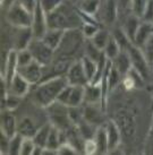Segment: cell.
I'll return each mask as SVG.
<instances>
[{
    "mask_svg": "<svg viewBox=\"0 0 153 155\" xmlns=\"http://www.w3.org/2000/svg\"><path fill=\"white\" fill-rule=\"evenodd\" d=\"M16 1L19 2L23 7H25L27 10H30L31 13L34 12L38 4H39V0H16Z\"/></svg>",
    "mask_w": 153,
    "mask_h": 155,
    "instance_id": "7bdbcfd3",
    "label": "cell"
},
{
    "mask_svg": "<svg viewBox=\"0 0 153 155\" xmlns=\"http://www.w3.org/2000/svg\"><path fill=\"white\" fill-rule=\"evenodd\" d=\"M101 4H102V0H81L78 9L79 12H82L85 15L94 17L99 13Z\"/></svg>",
    "mask_w": 153,
    "mask_h": 155,
    "instance_id": "cb8c5ba5",
    "label": "cell"
},
{
    "mask_svg": "<svg viewBox=\"0 0 153 155\" xmlns=\"http://www.w3.org/2000/svg\"><path fill=\"white\" fill-rule=\"evenodd\" d=\"M84 49H85V50H84V56L91 58L92 60L96 61V62H99V61L102 59V57L105 56L103 51L100 50L99 48H96L95 45L90 41V40L86 41Z\"/></svg>",
    "mask_w": 153,
    "mask_h": 155,
    "instance_id": "4316f807",
    "label": "cell"
},
{
    "mask_svg": "<svg viewBox=\"0 0 153 155\" xmlns=\"http://www.w3.org/2000/svg\"><path fill=\"white\" fill-rule=\"evenodd\" d=\"M143 21L153 22V0H146L144 15H143Z\"/></svg>",
    "mask_w": 153,
    "mask_h": 155,
    "instance_id": "60d3db41",
    "label": "cell"
},
{
    "mask_svg": "<svg viewBox=\"0 0 153 155\" xmlns=\"http://www.w3.org/2000/svg\"><path fill=\"white\" fill-rule=\"evenodd\" d=\"M110 36H111V34H110L108 31L100 28L99 32H98L90 41H91L92 43L94 44L96 48H99L100 50L103 51V49L105 48V45H107V43H108V41H109Z\"/></svg>",
    "mask_w": 153,
    "mask_h": 155,
    "instance_id": "f1b7e54d",
    "label": "cell"
},
{
    "mask_svg": "<svg viewBox=\"0 0 153 155\" xmlns=\"http://www.w3.org/2000/svg\"><path fill=\"white\" fill-rule=\"evenodd\" d=\"M23 137L21 134H16L9 140V153L8 154H14V155H21V148H22L23 144Z\"/></svg>",
    "mask_w": 153,
    "mask_h": 155,
    "instance_id": "1f68e13d",
    "label": "cell"
},
{
    "mask_svg": "<svg viewBox=\"0 0 153 155\" xmlns=\"http://www.w3.org/2000/svg\"><path fill=\"white\" fill-rule=\"evenodd\" d=\"M119 12H131V0H118Z\"/></svg>",
    "mask_w": 153,
    "mask_h": 155,
    "instance_id": "ee69618b",
    "label": "cell"
},
{
    "mask_svg": "<svg viewBox=\"0 0 153 155\" xmlns=\"http://www.w3.org/2000/svg\"><path fill=\"white\" fill-rule=\"evenodd\" d=\"M31 28H32L35 39H42L49 28L48 16L42 9V7L40 6V4H38L35 10L33 12V21H32Z\"/></svg>",
    "mask_w": 153,
    "mask_h": 155,
    "instance_id": "30bf717a",
    "label": "cell"
},
{
    "mask_svg": "<svg viewBox=\"0 0 153 155\" xmlns=\"http://www.w3.org/2000/svg\"><path fill=\"white\" fill-rule=\"evenodd\" d=\"M31 86H32V85H31L30 83L27 82L23 76H21L18 73L16 74L15 77L12 79V82L7 85L9 94L18 96V97H21V99L24 97V96L30 92Z\"/></svg>",
    "mask_w": 153,
    "mask_h": 155,
    "instance_id": "9a60e30c",
    "label": "cell"
},
{
    "mask_svg": "<svg viewBox=\"0 0 153 155\" xmlns=\"http://www.w3.org/2000/svg\"><path fill=\"white\" fill-rule=\"evenodd\" d=\"M102 101V87L101 84H91L85 85V101L88 104H96Z\"/></svg>",
    "mask_w": 153,
    "mask_h": 155,
    "instance_id": "ffe728a7",
    "label": "cell"
},
{
    "mask_svg": "<svg viewBox=\"0 0 153 155\" xmlns=\"http://www.w3.org/2000/svg\"><path fill=\"white\" fill-rule=\"evenodd\" d=\"M98 15L103 24L112 25L119 15L118 0H102Z\"/></svg>",
    "mask_w": 153,
    "mask_h": 155,
    "instance_id": "8fae6325",
    "label": "cell"
},
{
    "mask_svg": "<svg viewBox=\"0 0 153 155\" xmlns=\"http://www.w3.org/2000/svg\"><path fill=\"white\" fill-rule=\"evenodd\" d=\"M14 2H16V0H1V6H2L4 8L8 9Z\"/></svg>",
    "mask_w": 153,
    "mask_h": 155,
    "instance_id": "f6af8a7d",
    "label": "cell"
},
{
    "mask_svg": "<svg viewBox=\"0 0 153 155\" xmlns=\"http://www.w3.org/2000/svg\"><path fill=\"white\" fill-rule=\"evenodd\" d=\"M100 28L101 27L96 24V22H83L79 30H81V32H82V34H83L85 39L91 40L99 32Z\"/></svg>",
    "mask_w": 153,
    "mask_h": 155,
    "instance_id": "4dcf8cb0",
    "label": "cell"
},
{
    "mask_svg": "<svg viewBox=\"0 0 153 155\" xmlns=\"http://www.w3.org/2000/svg\"><path fill=\"white\" fill-rule=\"evenodd\" d=\"M141 49H142V51H143L145 58H146V60H148L150 67H151L153 64V34L148 39V41L145 42V44Z\"/></svg>",
    "mask_w": 153,
    "mask_h": 155,
    "instance_id": "d590c367",
    "label": "cell"
},
{
    "mask_svg": "<svg viewBox=\"0 0 153 155\" xmlns=\"http://www.w3.org/2000/svg\"><path fill=\"white\" fill-rule=\"evenodd\" d=\"M68 85L66 76H55L40 82L33 92V102L40 108L47 109L58 100L60 92Z\"/></svg>",
    "mask_w": 153,
    "mask_h": 155,
    "instance_id": "6da1fadb",
    "label": "cell"
},
{
    "mask_svg": "<svg viewBox=\"0 0 153 155\" xmlns=\"http://www.w3.org/2000/svg\"><path fill=\"white\" fill-rule=\"evenodd\" d=\"M142 21H143L142 18H140L138 16H136V15H134V14H131V13L127 16L122 30L125 31V33H126L127 36L131 39V42H134L136 32L138 30V27H140Z\"/></svg>",
    "mask_w": 153,
    "mask_h": 155,
    "instance_id": "44dd1931",
    "label": "cell"
},
{
    "mask_svg": "<svg viewBox=\"0 0 153 155\" xmlns=\"http://www.w3.org/2000/svg\"><path fill=\"white\" fill-rule=\"evenodd\" d=\"M6 19L10 25L15 28H23V27H31L33 21V13L23 7L19 2H14L6 14Z\"/></svg>",
    "mask_w": 153,
    "mask_h": 155,
    "instance_id": "277c9868",
    "label": "cell"
},
{
    "mask_svg": "<svg viewBox=\"0 0 153 155\" xmlns=\"http://www.w3.org/2000/svg\"><path fill=\"white\" fill-rule=\"evenodd\" d=\"M152 127H153V117H152Z\"/></svg>",
    "mask_w": 153,
    "mask_h": 155,
    "instance_id": "c3c4849f",
    "label": "cell"
},
{
    "mask_svg": "<svg viewBox=\"0 0 153 155\" xmlns=\"http://www.w3.org/2000/svg\"><path fill=\"white\" fill-rule=\"evenodd\" d=\"M83 152L88 155L96 154L98 153V146H96V143L94 140V138H88V139H85L83 145Z\"/></svg>",
    "mask_w": 153,
    "mask_h": 155,
    "instance_id": "ab89813d",
    "label": "cell"
},
{
    "mask_svg": "<svg viewBox=\"0 0 153 155\" xmlns=\"http://www.w3.org/2000/svg\"><path fill=\"white\" fill-rule=\"evenodd\" d=\"M57 153L59 155H75V154H78V150L74 146V145H72L70 143L68 142H65L60 144V146L58 148Z\"/></svg>",
    "mask_w": 153,
    "mask_h": 155,
    "instance_id": "f35d334b",
    "label": "cell"
},
{
    "mask_svg": "<svg viewBox=\"0 0 153 155\" xmlns=\"http://www.w3.org/2000/svg\"><path fill=\"white\" fill-rule=\"evenodd\" d=\"M16 30H17V33L15 35L13 49H15L16 51L28 49L32 40L34 39L32 28L31 27H23V28H16Z\"/></svg>",
    "mask_w": 153,
    "mask_h": 155,
    "instance_id": "2e32d148",
    "label": "cell"
},
{
    "mask_svg": "<svg viewBox=\"0 0 153 155\" xmlns=\"http://www.w3.org/2000/svg\"><path fill=\"white\" fill-rule=\"evenodd\" d=\"M112 36L114 39L117 41V43L119 44V47L121 50H127L131 44H133V42L131 41V39L127 36V34L125 33V31L122 28H116L112 33Z\"/></svg>",
    "mask_w": 153,
    "mask_h": 155,
    "instance_id": "f546056e",
    "label": "cell"
},
{
    "mask_svg": "<svg viewBox=\"0 0 153 155\" xmlns=\"http://www.w3.org/2000/svg\"><path fill=\"white\" fill-rule=\"evenodd\" d=\"M66 31L62 30H57V28H48V31L45 32V34L42 38V41L47 44L48 47H50L52 50H57L59 45H60L61 41L65 36Z\"/></svg>",
    "mask_w": 153,
    "mask_h": 155,
    "instance_id": "e0dca14e",
    "label": "cell"
},
{
    "mask_svg": "<svg viewBox=\"0 0 153 155\" xmlns=\"http://www.w3.org/2000/svg\"><path fill=\"white\" fill-rule=\"evenodd\" d=\"M38 127L35 125L34 120L30 117H23L21 120L18 121L17 133L21 134L23 137L25 138H33L34 135L38 131Z\"/></svg>",
    "mask_w": 153,
    "mask_h": 155,
    "instance_id": "ac0fdd59",
    "label": "cell"
},
{
    "mask_svg": "<svg viewBox=\"0 0 153 155\" xmlns=\"http://www.w3.org/2000/svg\"><path fill=\"white\" fill-rule=\"evenodd\" d=\"M28 50L31 51L33 59L38 61L40 65L43 67L49 66L55 58V50H52L50 47H48L41 39H33L31 42Z\"/></svg>",
    "mask_w": 153,
    "mask_h": 155,
    "instance_id": "8992f818",
    "label": "cell"
},
{
    "mask_svg": "<svg viewBox=\"0 0 153 155\" xmlns=\"http://www.w3.org/2000/svg\"><path fill=\"white\" fill-rule=\"evenodd\" d=\"M146 0H131V14L143 19Z\"/></svg>",
    "mask_w": 153,
    "mask_h": 155,
    "instance_id": "8d00e7d4",
    "label": "cell"
},
{
    "mask_svg": "<svg viewBox=\"0 0 153 155\" xmlns=\"http://www.w3.org/2000/svg\"><path fill=\"white\" fill-rule=\"evenodd\" d=\"M17 73L25 78L31 85H38L43 79L44 67L40 65L38 61L33 60L28 65L19 67Z\"/></svg>",
    "mask_w": 153,
    "mask_h": 155,
    "instance_id": "ba28073f",
    "label": "cell"
},
{
    "mask_svg": "<svg viewBox=\"0 0 153 155\" xmlns=\"http://www.w3.org/2000/svg\"><path fill=\"white\" fill-rule=\"evenodd\" d=\"M151 73H152V75H153V64H152V66H151Z\"/></svg>",
    "mask_w": 153,
    "mask_h": 155,
    "instance_id": "bcb514c9",
    "label": "cell"
},
{
    "mask_svg": "<svg viewBox=\"0 0 153 155\" xmlns=\"http://www.w3.org/2000/svg\"><path fill=\"white\" fill-rule=\"evenodd\" d=\"M112 65L118 69V71L121 74L122 76H125L129 71V69L131 68V62L127 50L120 51V53L112 60Z\"/></svg>",
    "mask_w": 153,
    "mask_h": 155,
    "instance_id": "603a6c76",
    "label": "cell"
},
{
    "mask_svg": "<svg viewBox=\"0 0 153 155\" xmlns=\"http://www.w3.org/2000/svg\"><path fill=\"white\" fill-rule=\"evenodd\" d=\"M107 137H108V145H109V153L119 148L121 144V129L119 126L112 120H108L105 124Z\"/></svg>",
    "mask_w": 153,
    "mask_h": 155,
    "instance_id": "5bb4252c",
    "label": "cell"
},
{
    "mask_svg": "<svg viewBox=\"0 0 153 155\" xmlns=\"http://www.w3.org/2000/svg\"><path fill=\"white\" fill-rule=\"evenodd\" d=\"M64 1L65 0H39V4L45 12V14L48 15L51 12H53L55 9H57Z\"/></svg>",
    "mask_w": 153,
    "mask_h": 155,
    "instance_id": "e575fe53",
    "label": "cell"
},
{
    "mask_svg": "<svg viewBox=\"0 0 153 155\" xmlns=\"http://www.w3.org/2000/svg\"><path fill=\"white\" fill-rule=\"evenodd\" d=\"M51 127L52 125L48 122V124H45V125L41 126L36 134L34 135V137H33V140L34 143L36 144V146H40V147H43L45 148V145H47V142H48V137H49V134H50V130H51Z\"/></svg>",
    "mask_w": 153,
    "mask_h": 155,
    "instance_id": "d4e9b609",
    "label": "cell"
},
{
    "mask_svg": "<svg viewBox=\"0 0 153 155\" xmlns=\"http://www.w3.org/2000/svg\"><path fill=\"white\" fill-rule=\"evenodd\" d=\"M9 140L10 138L6 136L4 133L0 131V148H1V154L9 153Z\"/></svg>",
    "mask_w": 153,
    "mask_h": 155,
    "instance_id": "b9f144b4",
    "label": "cell"
},
{
    "mask_svg": "<svg viewBox=\"0 0 153 155\" xmlns=\"http://www.w3.org/2000/svg\"><path fill=\"white\" fill-rule=\"evenodd\" d=\"M57 101L67 105L68 108L79 107L85 101V86L68 84L60 92Z\"/></svg>",
    "mask_w": 153,
    "mask_h": 155,
    "instance_id": "5b68a950",
    "label": "cell"
},
{
    "mask_svg": "<svg viewBox=\"0 0 153 155\" xmlns=\"http://www.w3.org/2000/svg\"><path fill=\"white\" fill-rule=\"evenodd\" d=\"M65 76L67 78L68 84H70V85L85 86L88 83L85 71H84L82 59H76L75 61H73V64L69 66Z\"/></svg>",
    "mask_w": 153,
    "mask_h": 155,
    "instance_id": "7c38bea8",
    "label": "cell"
},
{
    "mask_svg": "<svg viewBox=\"0 0 153 155\" xmlns=\"http://www.w3.org/2000/svg\"><path fill=\"white\" fill-rule=\"evenodd\" d=\"M94 140L98 146V153L96 154H107L109 153V145H108V137H107V131L105 127L99 126L94 134Z\"/></svg>",
    "mask_w": 153,
    "mask_h": 155,
    "instance_id": "7402d4cb",
    "label": "cell"
},
{
    "mask_svg": "<svg viewBox=\"0 0 153 155\" xmlns=\"http://www.w3.org/2000/svg\"><path fill=\"white\" fill-rule=\"evenodd\" d=\"M120 51H121V49L119 47V44L117 43V41L114 39V36L111 35L109 41H108V43L105 45V48L103 49L105 56L107 57L108 59H110V60H114L115 58L120 53Z\"/></svg>",
    "mask_w": 153,
    "mask_h": 155,
    "instance_id": "83f0119b",
    "label": "cell"
},
{
    "mask_svg": "<svg viewBox=\"0 0 153 155\" xmlns=\"http://www.w3.org/2000/svg\"><path fill=\"white\" fill-rule=\"evenodd\" d=\"M36 144L34 143L33 138H25L23 139L22 148H21V155H33Z\"/></svg>",
    "mask_w": 153,
    "mask_h": 155,
    "instance_id": "74e56055",
    "label": "cell"
},
{
    "mask_svg": "<svg viewBox=\"0 0 153 155\" xmlns=\"http://www.w3.org/2000/svg\"><path fill=\"white\" fill-rule=\"evenodd\" d=\"M94 105L95 104H88L86 108L84 109V119L88 122L92 124V125L101 122V120H102V113H103L102 110L100 111Z\"/></svg>",
    "mask_w": 153,
    "mask_h": 155,
    "instance_id": "484cf974",
    "label": "cell"
},
{
    "mask_svg": "<svg viewBox=\"0 0 153 155\" xmlns=\"http://www.w3.org/2000/svg\"><path fill=\"white\" fill-rule=\"evenodd\" d=\"M47 110L49 112L48 117L50 124L57 127L58 129L67 131L72 128V126H74L69 118V108L67 105L56 101L55 103L49 105Z\"/></svg>",
    "mask_w": 153,
    "mask_h": 155,
    "instance_id": "3957f363",
    "label": "cell"
},
{
    "mask_svg": "<svg viewBox=\"0 0 153 155\" xmlns=\"http://www.w3.org/2000/svg\"><path fill=\"white\" fill-rule=\"evenodd\" d=\"M127 52H128L129 58H131V67L136 69L137 71H140L144 76V78L148 77L149 73L151 71V67H150L142 49L136 47L135 44H131L129 48L127 49Z\"/></svg>",
    "mask_w": 153,
    "mask_h": 155,
    "instance_id": "52a82bcc",
    "label": "cell"
},
{
    "mask_svg": "<svg viewBox=\"0 0 153 155\" xmlns=\"http://www.w3.org/2000/svg\"><path fill=\"white\" fill-rule=\"evenodd\" d=\"M47 16L49 28L62 31L78 30L83 24V19L81 17L78 9L74 8L66 1H64L57 9H55Z\"/></svg>",
    "mask_w": 153,
    "mask_h": 155,
    "instance_id": "7a4b0ae2",
    "label": "cell"
},
{
    "mask_svg": "<svg viewBox=\"0 0 153 155\" xmlns=\"http://www.w3.org/2000/svg\"><path fill=\"white\" fill-rule=\"evenodd\" d=\"M19 102H21V97L18 96H15L13 94H7L6 99H5V102L1 104V111L2 110H9V111H14L15 109L19 105Z\"/></svg>",
    "mask_w": 153,
    "mask_h": 155,
    "instance_id": "d6a6232c",
    "label": "cell"
},
{
    "mask_svg": "<svg viewBox=\"0 0 153 155\" xmlns=\"http://www.w3.org/2000/svg\"><path fill=\"white\" fill-rule=\"evenodd\" d=\"M18 122L16 117L14 116L13 111L9 110H2L1 117H0V131L4 133L6 136L12 138L14 135L17 134Z\"/></svg>",
    "mask_w": 153,
    "mask_h": 155,
    "instance_id": "4fadbf2b",
    "label": "cell"
},
{
    "mask_svg": "<svg viewBox=\"0 0 153 155\" xmlns=\"http://www.w3.org/2000/svg\"><path fill=\"white\" fill-rule=\"evenodd\" d=\"M152 111H153V93H152Z\"/></svg>",
    "mask_w": 153,
    "mask_h": 155,
    "instance_id": "7dc6e473",
    "label": "cell"
},
{
    "mask_svg": "<svg viewBox=\"0 0 153 155\" xmlns=\"http://www.w3.org/2000/svg\"><path fill=\"white\" fill-rule=\"evenodd\" d=\"M34 60L33 59V56L28 49H24V50H19L17 51V64H18V68L19 67H23V66L28 65L30 62Z\"/></svg>",
    "mask_w": 153,
    "mask_h": 155,
    "instance_id": "836d02e7",
    "label": "cell"
},
{
    "mask_svg": "<svg viewBox=\"0 0 153 155\" xmlns=\"http://www.w3.org/2000/svg\"><path fill=\"white\" fill-rule=\"evenodd\" d=\"M2 61H4V65H1V78H4L5 82L8 85L18 70L17 51L15 49H12L5 56V58L2 57Z\"/></svg>",
    "mask_w": 153,
    "mask_h": 155,
    "instance_id": "9c48e42d",
    "label": "cell"
},
{
    "mask_svg": "<svg viewBox=\"0 0 153 155\" xmlns=\"http://www.w3.org/2000/svg\"><path fill=\"white\" fill-rule=\"evenodd\" d=\"M152 22H146V21H142L138 30L136 32L135 39L133 44H135L136 47L142 48L148 41L150 36L152 35Z\"/></svg>",
    "mask_w": 153,
    "mask_h": 155,
    "instance_id": "d6986e66",
    "label": "cell"
}]
</instances>
